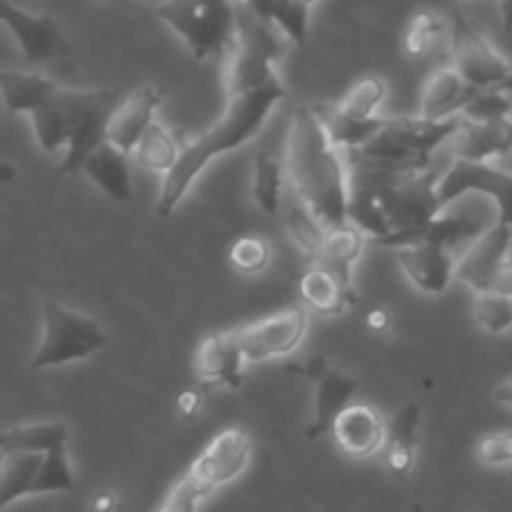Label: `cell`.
Instances as JSON below:
<instances>
[{"instance_id": "cell-47", "label": "cell", "mask_w": 512, "mask_h": 512, "mask_svg": "<svg viewBox=\"0 0 512 512\" xmlns=\"http://www.w3.org/2000/svg\"><path fill=\"white\" fill-rule=\"evenodd\" d=\"M510 478H512V470H510Z\"/></svg>"}, {"instance_id": "cell-25", "label": "cell", "mask_w": 512, "mask_h": 512, "mask_svg": "<svg viewBox=\"0 0 512 512\" xmlns=\"http://www.w3.org/2000/svg\"><path fill=\"white\" fill-rule=\"evenodd\" d=\"M60 85L50 78L30 70H3L0 73V90H3V103L8 113H28L50 103Z\"/></svg>"}, {"instance_id": "cell-6", "label": "cell", "mask_w": 512, "mask_h": 512, "mask_svg": "<svg viewBox=\"0 0 512 512\" xmlns=\"http://www.w3.org/2000/svg\"><path fill=\"white\" fill-rule=\"evenodd\" d=\"M285 35L270 20L238 3L235 38L225 53V93H243L278 78L275 60L283 55Z\"/></svg>"}, {"instance_id": "cell-18", "label": "cell", "mask_w": 512, "mask_h": 512, "mask_svg": "<svg viewBox=\"0 0 512 512\" xmlns=\"http://www.w3.org/2000/svg\"><path fill=\"white\" fill-rule=\"evenodd\" d=\"M335 445L343 450L348 458L365 460L378 453L388 438V423L378 408L368 403H350L343 413L335 418L330 428Z\"/></svg>"}, {"instance_id": "cell-13", "label": "cell", "mask_w": 512, "mask_h": 512, "mask_svg": "<svg viewBox=\"0 0 512 512\" xmlns=\"http://www.w3.org/2000/svg\"><path fill=\"white\" fill-rule=\"evenodd\" d=\"M303 375L313 385V413L308 423V440H318L330 433L335 418L353 403L360 383L348 373L330 365L325 358H313L303 368Z\"/></svg>"}, {"instance_id": "cell-44", "label": "cell", "mask_w": 512, "mask_h": 512, "mask_svg": "<svg viewBox=\"0 0 512 512\" xmlns=\"http://www.w3.org/2000/svg\"><path fill=\"white\" fill-rule=\"evenodd\" d=\"M93 512H115L118 508V495L110 493V490H100L93 495V503H90Z\"/></svg>"}, {"instance_id": "cell-29", "label": "cell", "mask_w": 512, "mask_h": 512, "mask_svg": "<svg viewBox=\"0 0 512 512\" xmlns=\"http://www.w3.org/2000/svg\"><path fill=\"white\" fill-rule=\"evenodd\" d=\"M250 8L275 25L290 43L308 45L310 10L318 0H245Z\"/></svg>"}, {"instance_id": "cell-3", "label": "cell", "mask_w": 512, "mask_h": 512, "mask_svg": "<svg viewBox=\"0 0 512 512\" xmlns=\"http://www.w3.org/2000/svg\"><path fill=\"white\" fill-rule=\"evenodd\" d=\"M285 173L293 180L300 203L325 230L350 223V173H345L340 148L328 138L315 108H298L290 118Z\"/></svg>"}, {"instance_id": "cell-38", "label": "cell", "mask_w": 512, "mask_h": 512, "mask_svg": "<svg viewBox=\"0 0 512 512\" xmlns=\"http://www.w3.org/2000/svg\"><path fill=\"white\" fill-rule=\"evenodd\" d=\"M270 243L260 235H245V238H238L230 248L228 260L233 265L235 273L240 275H258L268 268L270 263Z\"/></svg>"}, {"instance_id": "cell-19", "label": "cell", "mask_w": 512, "mask_h": 512, "mask_svg": "<svg viewBox=\"0 0 512 512\" xmlns=\"http://www.w3.org/2000/svg\"><path fill=\"white\" fill-rule=\"evenodd\" d=\"M165 90L155 88V85H143L135 88L118 108L113 110L108 123V140L118 145L120 150L133 155L135 145L145 135V130L155 123V110L163 103Z\"/></svg>"}, {"instance_id": "cell-42", "label": "cell", "mask_w": 512, "mask_h": 512, "mask_svg": "<svg viewBox=\"0 0 512 512\" xmlns=\"http://www.w3.org/2000/svg\"><path fill=\"white\" fill-rule=\"evenodd\" d=\"M365 330L373 335H385L390 330V313L385 308H375L365 315Z\"/></svg>"}, {"instance_id": "cell-31", "label": "cell", "mask_w": 512, "mask_h": 512, "mask_svg": "<svg viewBox=\"0 0 512 512\" xmlns=\"http://www.w3.org/2000/svg\"><path fill=\"white\" fill-rule=\"evenodd\" d=\"M180 150L183 145L178 143L173 133L165 128L163 123H153L145 135L140 138V143L135 145L133 160L145 170H153V173L168 175L175 168L180 158Z\"/></svg>"}, {"instance_id": "cell-8", "label": "cell", "mask_w": 512, "mask_h": 512, "mask_svg": "<svg viewBox=\"0 0 512 512\" xmlns=\"http://www.w3.org/2000/svg\"><path fill=\"white\" fill-rule=\"evenodd\" d=\"M43 335L30 358V370H50L80 363L108 345L103 325L88 313L68 308L58 300L43 298Z\"/></svg>"}, {"instance_id": "cell-43", "label": "cell", "mask_w": 512, "mask_h": 512, "mask_svg": "<svg viewBox=\"0 0 512 512\" xmlns=\"http://www.w3.org/2000/svg\"><path fill=\"white\" fill-rule=\"evenodd\" d=\"M200 410V393L198 390H185L178 398V413L180 418H193Z\"/></svg>"}, {"instance_id": "cell-27", "label": "cell", "mask_w": 512, "mask_h": 512, "mask_svg": "<svg viewBox=\"0 0 512 512\" xmlns=\"http://www.w3.org/2000/svg\"><path fill=\"white\" fill-rule=\"evenodd\" d=\"M313 108L315 113H318L328 138L343 150L363 148L365 143H370V140L383 130L385 120H388L383 118V115H373V118H353V115L340 113L338 105H328V103L313 105Z\"/></svg>"}, {"instance_id": "cell-35", "label": "cell", "mask_w": 512, "mask_h": 512, "mask_svg": "<svg viewBox=\"0 0 512 512\" xmlns=\"http://www.w3.org/2000/svg\"><path fill=\"white\" fill-rule=\"evenodd\" d=\"M473 315L480 330L488 335H503L512 328V295L503 293H475Z\"/></svg>"}, {"instance_id": "cell-14", "label": "cell", "mask_w": 512, "mask_h": 512, "mask_svg": "<svg viewBox=\"0 0 512 512\" xmlns=\"http://www.w3.org/2000/svg\"><path fill=\"white\" fill-rule=\"evenodd\" d=\"M0 20L13 33L25 65L48 63L68 53V40L50 15L28 13L13 0H0Z\"/></svg>"}, {"instance_id": "cell-28", "label": "cell", "mask_w": 512, "mask_h": 512, "mask_svg": "<svg viewBox=\"0 0 512 512\" xmlns=\"http://www.w3.org/2000/svg\"><path fill=\"white\" fill-rule=\"evenodd\" d=\"M70 428L65 420H43V423L13 425L0 435L3 453H50L68 445Z\"/></svg>"}, {"instance_id": "cell-2", "label": "cell", "mask_w": 512, "mask_h": 512, "mask_svg": "<svg viewBox=\"0 0 512 512\" xmlns=\"http://www.w3.org/2000/svg\"><path fill=\"white\" fill-rule=\"evenodd\" d=\"M285 100V85L280 78L273 83L260 85V88L243 90V93H228V103L220 118L215 120L210 128H205L198 138L183 143L180 158L175 168L165 175L163 188H160L158 203H155V213L160 218H170L175 213L195 180L203 175L208 168L210 160L218 155L238 150L248 140H253L270 118L275 105Z\"/></svg>"}, {"instance_id": "cell-10", "label": "cell", "mask_w": 512, "mask_h": 512, "mask_svg": "<svg viewBox=\"0 0 512 512\" xmlns=\"http://www.w3.org/2000/svg\"><path fill=\"white\" fill-rule=\"evenodd\" d=\"M308 310L303 305H288L278 313L263 320L243 325L235 330L240 350L248 363H263V360L283 358L290 355L308 333Z\"/></svg>"}, {"instance_id": "cell-7", "label": "cell", "mask_w": 512, "mask_h": 512, "mask_svg": "<svg viewBox=\"0 0 512 512\" xmlns=\"http://www.w3.org/2000/svg\"><path fill=\"white\" fill-rule=\"evenodd\" d=\"M155 18L163 20L185 43L193 60L228 53L238 25L235 0H165L155 5Z\"/></svg>"}, {"instance_id": "cell-4", "label": "cell", "mask_w": 512, "mask_h": 512, "mask_svg": "<svg viewBox=\"0 0 512 512\" xmlns=\"http://www.w3.org/2000/svg\"><path fill=\"white\" fill-rule=\"evenodd\" d=\"M460 125L463 118L430 120L425 115H400L385 120L383 130L363 148L345 150V153H355L368 163L388 170H405V173L428 170L435 148L455 138Z\"/></svg>"}, {"instance_id": "cell-9", "label": "cell", "mask_w": 512, "mask_h": 512, "mask_svg": "<svg viewBox=\"0 0 512 512\" xmlns=\"http://www.w3.org/2000/svg\"><path fill=\"white\" fill-rule=\"evenodd\" d=\"M450 65L483 90H512V63L465 15L455 13L450 28Z\"/></svg>"}, {"instance_id": "cell-39", "label": "cell", "mask_w": 512, "mask_h": 512, "mask_svg": "<svg viewBox=\"0 0 512 512\" xmlns=\"http://www.w3.org/2000/svg\"><path fill=\"white\" fill-rule=\"evenodd\" d=\"M512 103L505 95V90H480L465 110L460 113V118L465 120H498V118H510Z\"/></svg>"}, {"instance_id": "cell-1", "label": "cell", "mask_w": 512, "mask_h": 512, "mask_svg": "<svg viewBox=\"0 0 512 512\" xmlns=\"http://www.w3.org/2000/svg\"><path fill=\"white\" fill-rule=\"evenodd\" d=\"M350 200L348 218L370 240L410 233L443 213L438 170H388L348 153Z\"/></svg>"}, {"instance_id": "cell-15", "label": "cell", "mask_w": 512, "mask_h": 512, "mask_svg": "<svg viewBox=\"0 0 512 512\" xmlns=\"http://www.w3.org/2000/svg\"><path fill=\"white\" fill-rule=\"evenodd\" d=\"M510 245H512V225L495 223L488 230L478 235L463 253L458 255V268H455V278L463 280L468 288L475 293H488L493 290L495 278H498L500 268L510 260Z\"/></svg>"}, {"instance_id": "cell-24", "label": "cell", "mask_w": 512, "mask_h": 512, "mask_svg": "<svg viewBox=\"0 0 512 512\" xmlns=\"http://www.w3.org/2000/svg\"><path fill=\"white\" fill-rule=\"evenodd\" d=\"M300 298L308 308L320 315H340L343 310L358 303V290L348 288L340 278H335L328 268L320 263H310L300 275Z\"/></svg>"}, {"instance_id": "cell-40", "label": "cell", "mask_w": 512, "mask_h": 512, "mask_svg": "<svg viewBox=\"0 0 512 512\" xmlns=\"http://www.w3.org/2000/svg\"><path fill=\"white\" fill-rule=\"evenodd\" d=\"M205 498H208V493L185 473L183 478L175 480V485L168 490V495L155 512H198Z\"/></svg>"}, {"instance_id": "cell-45", "label": "cell", "mask_w": 512, "mask_h": 512, "mask_svg": "<svg viewBox=\"0 0 512 512\" xmlns=\"http://www.w3.org/2000/svg\"><path fill=\"white\" fill-rule=\"evenodd\" d=\"M493 398H495V403L505 405V408H512V375L493 390Z\"/></svg>"}, {"instance_id": "cell-20", "label": "cell", "mask_w": 512, "mask_h": 512, "mask_svg": "<svg viewBox=\"0 0 512 512\" xmlns=\"http://www.w3.org/2000/svg\"><path fill=\"white\" fill-rule=\"evenodd\" d=\"M483 88H475L473 83L463 78L453 65L433 70L423 83L420 93V115L430 120L460 118L465 105L475 98Z\"/></svg>"}, {"instance_id": "cell-37", "label": "cell", "mask_w": 512, "mask_h": 512, "mask_svg": "<svg viewBox=\"0 0 512 512\" xmlns=\"http://www.w3.org/2000/svg\"><path fill=\"white\" fill-rule=\"evenodd\" d=\"M445 30V18L435 10H423V13L415 15L408 23L403 35V50L410 58H420V55L428 53L433 48V43L438 40V35H443Z\"/></svg>"}, {"instance_id": "cell-17", "label": "cell", "mask_w": 512, "mask_h": 512, "mask_svg": "<svg viewBox=\"0 0 512 512\" xmlns=\"http://www.w3.org/2000/svg\"><path fill=\"white\" fill-rule=\"evenodd\" d=\"M405 278L425 295H440L450 288L458 268V253L440 243H413L395 248Z\"/></svg>"}, {"instance_id": "cell-22", "label": "cell", "mask_w": 512, "mask_h": 512, "mask_svg": "<svg viewBox=\"0 0 512 512\" xmlns=\"http://www.w3.org/2000/svg\"><path fill=\"white\" fill-rule=\"evenodd\" d=\"M420 448V408L405 403L388 423L385 438V468L395 480H405L415 468Z\"/></svg>"}, {"instance_id": "cell-46", "label": "cell", "mask_w": 512, "mask_h": 512, "mask_svg": "<svg viewBox=\"0 0 512 512\" xmlns=\"http://www.w3.org/2000/svg\"><path fill=\"white\" fill-rule=\"evenodd\" d=\"M500 20H503V28L512 33V0H500Z\"/></svg>"}, {"instance_id": "cell-21", "label": "cell", "mask_w": 512, "mask_h": 512, "mask_svg": "<svg viewBox=\"0 0 512 512\" xmlns=\"http://www.w3.org/2000/svg\"><path fill=\"white\" fill-rule=\"evenodd\" d=\"M455 155L458 160L490 163L512 153V118L498 120H465L455 133Z\"/></svg>"}, {"instance_id": "cell-33", "label": "cell", "mask_w": 512, "mask_h": 512, "mask_svg": "<svg viewBox=\"0 0 512 512\" xmlns=\"http://www.w3.org/2000/svg\"><path fill=\"white\" fill-rule=\"evenodd\" d=\"M385 93H388L385 80L368 75V78L355 80L335 105H338L340 113L353 115V118H373L375 110H378L380 103L385 100Z\"/></svg>"}, {"instance_id": "cell-41", "label": "cell", "mask_w": 512, "mask_h": 512, "mask_svg": "<svg viewBox=\"0 0 512 512\" xmlns=\"http://www.w3.org/2000/svg\"><path fill=\"white\" fill-rule=\"evenodd\" d=\"M475 455L483 465L500 468V465H512V430L503 433H490L475 445Z\"/></svg>"}, {"instance_id": "cell-30", "label": "cell", "mask_w": 512, "mask_h": 512, "mask_svg": "<svg viewBox=\"0 0 512 512\" xmlns=\"http://www.w3.org/2000/svg\"><path fill=\"white\" fill-rule=\"evenodd\" d=\"M45 453H3L0 465V508L33 495L35 480L43 468Z\"/></svg>"}, {"instance_id": "cell-5", "label": "cell", "mask_w": 512, "mask_h": 512, "mask_svg": "<svg viewBox=\"0 0 512 512\" xmlns=\"http://www.w3.org/2000/svg\"><path fill=\"white\" fill-rule=\"evenodd\" d=\"M118 103V93L113 88H58V93L53 95V105L63 123L68 153L55 175L83 173L85 160L108 140L110 115L118 108Z\"/></svg>"}, {"instance_id": "cell-16", "label": "cell", "mask_w": 512, "mask_h": 512, "mask_svg": "<svg viewBox=\"0 0 512 512\" xmlns=\"http://www.w3.org/2000/svg\"><path fill=\"white\" fill-rule=\"evenodd\" d=\"M243 363H248L240 350L235 330H213L205 335L195 353V375L203 390L230 388L243 385Z\"/></svg>"}, {"instance_id": "cell-32", "label": "cell", "mask_w": 512, "mask_h": 512, "mask_svg": "<svg viewBox=\"0 0 512 512\" xmlns=\"http://www.w3.org/2000/svg\"><path fill=\"white\" fill-rule=\"evenodd\" d=\"M283 175L285 165H280L273 155L258 153L253 160V200L268 215L280 213L283 203Z\"/></svg>"}, {"instance_id": "cell-11", "label": "cell", "mask_w": 512, "mask_h": 512, "mask_svg": "<svg viewBox=\"0 0 512 512\" xmlns=\"http://www.w3.org/2000/svg\"><path fill=\"white\" fill-rule=\"evenodd\" d=\"M465 193L488 195L498 208V220L512 225V173L495 168L493 163H473V160H455L438 183V195L443 210Z\"/></svg>"}, {"instance_id": "cell-26", "label": "cell", "mask_w": 512, "mask_h": 512, "mask_svg": "<svg viewBox=\"0 0 512 512\" xmlns=\"http://www.w3.org/2000/svg\"><path fill=\"white\" fill-rule=\"evenodd\" d=\"M365 240L368 235L353 223H345L340 228H333L325 233V243L320 255L315 258V263H320L323 268H328L335 278L343 280L348 288H355L353 285V268L360 260L365 248Z\"/></svg>"}, {"instance_id": "cell-12", "label": "cell", "mask_w": 512, "mask_h": 512, "mask_svg": "<svg viewBox=\"0 0 512 512\" xmlns=\"http://www.w3.org/2000/svg\"><path fill=\"white\" fill-rule=\"evenodd\" d=\"M250 453H253V440L248 430L240 425H228L210 438L203 453L190 463L188 475L210 495L220 485L233 483L238 475H243L250 463Z\"/></svg>"}, {"instance_id": "cell-34", "label": "cell", "mask_w": 512, "mask_h": 512, "mask_svg": "<svg viewBox=\"0 0 512 512\" xmlns=\"http://www.w3.org/2000/svg\"><path fill=\"white\" fill-rule=\"evenodd\" d=\"M75 490V475L73 465L68 458V445L45 453L43 468H40L38 480H35L33 495H48V493H73Z\"/></svg>"}, {"instance_id": "cell-23", "label": "cell", "mask_w": 512, "mask_h": 512, "mask_svg": "<svg viewBox=\"0 0 512 512\" xmlns=\"http://www.w3.org/2000/svg\"><path fill=\"white\" fill-rule=\"evenodd\" d=\"M83 173L90 183L98 185L113 203H130L133 200V168L130 153L120 150L110 140H105L83 165Z\"/></svg>"}, {"instance_id": "cell-36", "label": "cell", "mask_w": 512, "mask_h": 512, "mask_svg": "<svg viewBox=\"0 0 512 512\" xmlns=\"http://www.w3.org/2000/svg\"><path fill=\"white\" fill-rule=\"evenodd\" d=\"M285 225H288L295 245H298V248L303 250L310 260L318 258L320 250H323L325 233H328V230L323 228V223H320V220L315 218V215L310 213L303 203L290 205L288 215H285Z\"/></svg>"}]
</instances>
